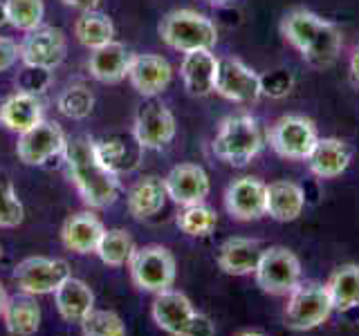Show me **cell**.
<instances>
[{
    "mask_svg": "<svg viewBox=\"0 0 359 336\" xmlns=\"http://www.w3.org/2000/svg\"><path fill=\"white\" fill-rule=\"evenodd\" d=\"M97 150L101 155V160H104L112 171H115L119 175V171H128V146L123 139H117V137H112V139H104V141H97Z\"/></svg>",
    "mask_w": 359,
    "mask_h": 336,
    "instance_id": "cell-38",
    "label": "cell"
},
{
    "mask_svg": "<svg viewBox=\"0 0 359 336\" xmlns=\"http://www.w3.org/2000/svg\"><path fill=\"white\" fill-rule=\"evenodd\" d=\"M5 14L7 25L22 31H32L43 25L45 5L43 0H5Z\"/></svg>",
    "mask_w": 359,
    "mask_h": 336,
    "instance_id": "cell-34",
    "label": "cell"
},
{
    "mask_svg": "<svg viewBox=\"0 0 359 336\" xmlns=\"http://www.w3.org/2000/svg\"><path fill=\"white\" fill-rule=\"evenodd\" d=\"M0 318H3L5 330L11 336H34L41 330L43 312L36 302V296H27L20 291L18 296L7 298Z\"/></svg>",
    "mask_w": 359,
    "mask_h": 336,
    "instance_id": "cell-23",
    "label": "cell"
},
{
    "mask_svg": "<svg viewBox=\"0 0 359 336\" xmlns=\"http://www.w3.org/2000/svg\"><path fill=\"white\" fill-rule=\"evenodd\" d=\"M65 144H67V137L59 123L43 119L39 126L18 134L16 155H18V160L27 166H43V164H48L52 157L63 155Z\"/></svg>",
    "mask_w": 359,
    "mask_h": 336,
    "instance_id": "cell-11",
    "label": "cell"
},
{
    "mask_svg": "<svg viewBox=\"0 0 359 336\" xmlns=\"http://www.w3.org/2000/svg\"><path fill=\"white\" fill-rule=\"evenodd\" d=\"M133 54L126 50V45L117 41H110L108 45L93 50L88 61L90 76L97 78L99 83H119L121 78L128 76Z\"/></svg>",
    "mask_w": 359,
    "mask_h": 336,
    "instance_id": "cell-19",
    "label": "cell"
},
{
    "mask_svg": "<svg viewBox=\"0 0 359 336\" xmlns=\"http://www.w3.org/2000/svg\"><path fill=\"white\" fill-rule=\"evenodd\" d=\"M135 249L137 246H135L133 235L126 229H106L95 253L108 267H123L130 262Z\"/></svg>",
    "mask_w": 359,
    "mask_h": 336,
    "instance_id": "cell-30",
    "label": "cell"
},
{
    "mask_svg": "<svg viewBox=\"0 0 359 336\" xmlns=\"http://www.w3.org/2000/svg\"><path fill=\"white\" fill-rule=\"evenodd\" d=\"M306 209V190L299 184L280 179L267 184L265 216L276 222H294Z\"/></svg>",
    "mask_w": 359,
    "mask_h": 336,
    "instance_id": "cell-22",
    "label": "cell"
},
{
    "mask_svg": "<svg viewBox=\"0 0 359 336\" xmlns=\"http://www.w3.org/2000/svg\"><path fill=\"white\" fill-rule=\"evenodd\" d=\"M81 336H128V330L117 312L93 309L81 323Z\"/></svg>",
    "mask_w": 359,
    "mask_h": 336,
    "instance_id": "cell-35",
    "label": "cell"
},
{
    "mask_svg": "<svg viewBox=\"0 0 359 336\" xmlns=\"http://www.w3.org/2000/svg\"><path fill=\"white\" fill-rule=\"evenodd\" d=\"M254 276L265 294L290 296L301 283V262L287 246H269L263 249Z\"/></svg>",
    "mask_w": 359,
    "mask_h": 336,
    "instance_id": "cell-5",
    "label": "cell"
},
{
    "mask_svg": "<svg viewBox=\"0 0 359 336\" xmlns=\"http://www.w3.org/2000/svg\"><path fill=\"white\" fill-rule=\"evenodd\" d=\"M67 54L65 34L59 27H36L27 31V36L20 43V61L22 65L45 67L54 70L59 67Z\"/></svg>",
    "mask_w": 359,
    "mask_h": 336,
    "instance_id": "cell-12",
    "label": "cell"
},
{
    "mask_svg": "<svg viewBox=\"0 0 359 336\" xmlns=\"http://www.w3.org/2000/svg\"><path fill=\"white\" fill-rule=\"evenodd\" d=\"M16 85H18V92H27V94L36 97L52 85V70L34 67V65H22V70L16 76Z\"/></svg>",
    "mask_w": 359,
    "mask_h": 336,
    "instance_id": "cell-37",
    "label": "cell"
},
{
    "mask_svg": "<svg viewBox=\"0 0 359 336\" xmlns=\"http://www.w3.org/2000/svg\"><path fill=\"white\" fill-rule=\"evenodd\" d=\"M187 336H216V323H213L207 314L198 312L194 323H191L189 332H187Z\"/></svg>",
    "mask_w": 359,
    "mask_h": 336,
    "instance_id": "cell-41",
    "label": "cell"
},
{
    "mask_svg": "<svg viewBox=\"0 0 359 336\" xmlns=\"http://www.w3.org/2000/svg\"><path fill=\"white\" fill-rule=\"evenodd\" d=\"M269 146L283 160H308L312 148L319 141L317 126L301 115H285L274 121L269 128Z\"/></svg>",
    "mask_w": 359,
    "mask_h": 336,
    "instance_id": "cell-7",
    "label": "cell"
},
{
    "mask_svg": "<svg viewBox=\"0 0 359 336\" xmlns=\"http://www.w3.org/2000/svg\"><path fill=\"white\" fill-rule=\"evenodd\" d=\"M25 218L22 202L7 179H0V229H14Z\"/></svg>",
    "mask_w": 359,
    "mask_h": 336,
    "instance_id": "cell-36",
    "label": "cell"
},
{
    "mask_svg": "<svg viewBox=\"0 0 359 336\" xmlns=\"http://www.w3.org/2000/svg\"><path fill=\"white\" fill-rule=\"evenodd\" d=\"M261 85H263V94L269 97H283L290 92L292 85V76L285 70H274L267 76H261Z\"/></svg>",
    "mask_w": 359,
    "mask_h": 336,
    "instance_id": "cell-39",
    "label": "cell"
},
{
    "mask_svg": "<svg viewBox=\"0 0 359 336\" xmlns=\"http://www.w3.org/2000/svg\"><path fill=\"white\" fill-rule=\"evenodd\" d=\"M332 302L325 285L319 283H299L287 298L285 325L292 330L308 332L323 325L332 314Z\"/></svg>",
    "mask_w": 359,
    "mask_h": 336,
    "instance_id": "cell-6",
    "label": "cell"
},
{
    "mask_svg": "<svg viewBox=\"0 0 359 336\" xmlns=\"http://www.w3.org/2000/svg\"><path fill=\"white\" fill-rule=\"evenodd\" d=\"M166 197L168 195H166L164 179L157 175H146L137 179L128 190L126 197L128 213L135 220H149L164 209Z\"/></svg>",
    "mask_w": 359,
    "mask_h": 336,
    "instance_id": "cell-24",
    "label": "cell"
},
{
    "mask_svg": "<svg viewBox=\"0 0 359 336\" xmlns=\"http://www.w3.org/2000/svg\"><path fill=\"white\" fill-rule=\"evenodd\" d=\"M351 148L348 144L337 139V137H319L317 146L312 148L308 164L312 175H317L319 179H332L346 173V168L351 166Z\"/></svg>",
    "mask_w": 359,
    "mask_h": 336,
    "instance_id": "cell-21",
    "label": "cell"
},
{
    "mask_svg": "<svg viewBox=\"0 0 359 336\" xmlns=\"http://www.w3.org/2000/svg\"><path fill=\"white\" fill-rule=\"evenodd\" d=\"M74 36L76 41L88 50H97L101 45H108L115 36V25H112L110 16L101 14V11H83L74 22Z\"/></svg>",
    "mask_w": 359,
    "mask_h": 336,
    "instance_id": "cell-29",
    "label": "cell"
},
{
    "mask_svg": "<svg viewBox=\"0 0 359 336\" xmlns=\"http://www.w3.org/2000/svg\"><path fill=\"white\" fill-rule=\"evenodd\" d=\"M63 160L67 177L72 179L79 195L90 209H108L119 197V175L101 160L97 141L88 134L67 139Z\"/></svg>",
    "mask_w": 359,
    "mask_h": 336,
    "instance_id": "cell-1",
    "label": "cell"
},
{
    "mask_svg": "<svg viewBox=\"0 0 359 336\" xmlns=\"http://www.w3.org/2000/svg\"><path fill=\"white\" fill-rule=\"evenodd\" d=\"M325 20L317 16L314 11L308 9H292L280 20V34L285 36V41L301 52V56L310 50V45L314 38L319 36V31L323 29Z\"/></svg>",
    "mask_w": 359,
    "mask_h": 336,
    "instance_id": "cell-27",
    "label": "cell"
},
{
    "mask_svg": "<svg viewBox=\"0 0 359 336\" xmlns=\"http://www.w3.org/2000/svg\"><path fill=\"white\" fill-rule=\"evenodd\" d=\"M106 227L101 224V220L90 211L74 213L65 220L63 229H61V240L65 244V249H70L79 255L86 253H95L97 244L104 235Z\"/></svg>",
    "mask_w": 359,
    "mask_h": 336,
    "instance_id": "cell-20",
    "label": "cell"
},
{
    "mask_svg": "<svg viewBox=\"0 0 359 336\" xmlns=\"http://www.w3.org/2000/svg\"><path fill=\"white\" fill-rule=\"evenodd\" d=\"M263 249L252 238H229L218 249V267L229 276H247L254 274Z\"/></svg>",
    "mask_w": 359,
    "mask_h": 336,
    "instance_id": "cell-25",
    "label": "cell"
},
{
    "mask_svg": "<svg viewBox=\"0 0 359 336\" xmlns=\"http://www.w3.org/2000/svg\"><path fill=\"white\" fill-rule=\"evenodd\" d=\"M54 305L63 321L81 325L95 309V291L86 280L70 276L54 291Z\"/></svg>",
    "mask_w": 359,
    "mask_h": 336,
    "instance_id": "cell-18",
    "label": "cell"
},
{
    "mask_svg": "<svg viewBox=\"0 0 359 336\" xmlns=\"http://www.w3.org/2000/svg\"><path fill=\"white\" fill-rule=\"evenodd\" d=\"M177 229L191 235V238H207L218 227V216L216 211L207 204H194V206H182L177 216Z\"/></svg>",
    "mask_w": 359,
    "mask_h": 336,
    "instance_id": "cell-32",
    "label": "cell"
},
{
    "mask_svg": "<svg viewBox=\"0 0 359 336\" xmlns=\"http://www.w3.org/2000/svg\"><path fill=\"white\" fill-rule=\"evenodd\" d=\"M20 59V45L7 36H0V72L14 67Z\"/></svg>",
    "mask_w": 359,
    "mask_h": 336,
    "instance_id": "cell-40",
    "label": "cell"
},
{
    "mask_svg": "<svg viewBox=\"0 0 359 336\" xmlns=\"http://www.w3.org/2000/svg\"><path fill=\"white\" fill-rule=\"evenodd\" d=\"M196 314L198 312L194 309V302L177 289H166L162 294H157L151 307L155 325L168 336H187Z\"/></svg>",
    "mask_w": 359,
    "mask_h": 336,
    "instance_id": "cell-15",
    "label": "cell"
},
{
    "mask_svg": "<svg viewBox=\"0 0 359 336\" xmlns=\"http://www.w3.org/2000/svg\"><path fill=\"white\" fill-rule=\"evenodd\" d=\"M211 3H227V0H211Z\"/></svg>",
    "mask_w": 359,
    "mask_h": 336,
    "instance_id": "cell-47",
    "label": "cell"
},
{
    "mask_svg": "<svg viewBox=\"0 0 359 336\" xmlns=\"http://www.w3.org/2000/svg\"><path fill=\"white\" fill-rule=\"evenodd\" d=\"M166 195L173 200L177 206H194V204H205L209 197L211 182L209 175L202 166L198 164H177L173 166L168 175L164 177Z\"/></svg>",
    "mask_w": 359,
    "mask_h": 336,
    "instance_id": "cell-13",
    "label": "cell"
},
{
    "mask_svg": "<svg viewBox=\"0 0 359 336\" xmlns=\"http://www.w3.org/2000/svg\"><path fill=\"white\" fill-rule=\"evenodd\" d=\"M332 309L351 312L359 307V265H341L337 267L325 283Z\"/></svg>",
    "mask_w": 359,
    "mask_h": 336,
    "instance_id": "cell-28",
    "label": "cell"
},
{
    "mask_svg": "<svg viewBox=\"0 0 359 336\" xmlns=\"http://www.w3.org/2000/svg\"><path fill=\"white\" fill-rule=\"evenodd\" d=\"M267 184L258 177H238L224 190V209L238 222H252L265 216Z\"/></svg>",
    "mask_w": 359,
    "mask_h": 336,
    "instance_id": "cell-14",
    "label": "cell"
},
{
    "mask_svg": "<svg viewBox=\"0 0 359 336\" xmlns=\"http://www.w3.org/2000/svg\"><path fill=\"white\" fill-rule=\"evenodd\" d=\"M351 76H353V81L359 85V45H357L353 56H351Z\"/></svg>",
    "mask_w": 359,
    "mask_h": 336,
    "instance_id": "cell-43",
    "label": "cell"
},
{
    "mask_svg": "<svg viewBox=\"0 0 359 336\" xmlns=\"http://www.w3.org/2000/svg\"><path fill=\"white\" fill-rule=\"evenodd\" d=\"M56 106H59V112L63 117L79 121V119L90 117V112L95 108V94L88 85L74 83V85H67L59 94Z\"/></svg>",
    "mask_w": 359,
    "mask_h": 336,
    "instance_id": "cell-33",
    "label": "cell"
},
{
    "mask_svg": "<svg viewBox=\"0 0 359 336\" xmlns=\"http://www.w3.org/2000/svg\"><path fill=\"white\" fill-rule=\"evenodd\" d=\"M0 255H3V249H0Z\"/></svg>",
    "mask_w": 359,
    "mask_h": 336,
    "instance_id": "cell-48",
    "label": "cell"
},
{
    "mask_svg": "<svg viewBox=\"0 0 359 336\" xmlns=\"http://www.w3.org/2000/svg\"><path fill=\"white\" fill-rule=\"evenodd\" d=\"M128 78L133 88L146 99L162 94L173 81V67L164 56L157 54H133Z\"/></svg>",
    "mask_w": 359,
    "mask_h": 336,
    "instance_id": "cell-16",
    "label": "cell"
},
{
    "mask_svg": "<svg viewBox=\"0 0 359 336\" xmlns=\"http://www.w3.org/2000/svg\"><path fill=\"white\" fill-rule=\"evenodd\" d=\"M72 276L70 265L61 258H25L14 267V283L27 296L54 294Z\"/></svg>",
    "mask_w": 359,
    "mask_h": 336,
    "instance_id": "cell-8",
    "label": "cell"
},
{
    "mask_svg": "<svg viewBox=\"0 0 359 336\" xmlns=\"http://www.w3.org/2000/svg\"><path fill=\"white\" fill-rule=\"evenodd\" d=\"M162 41L175 52H213L218 43V29L213 20L194 9H175L166 14L160 22Z\"/></svg>",
    "mask_w": 359,
    "mask_h": 336,
    "instance_id": "cell-2",
    "label": "cell"
},
{
    "mask_svg": "<svg viewBox=\"0 0 359 336\" xmlns=\"http://www.w3.org/2000/svg\"><path fill=\"white\" fill-rule=\"evenodd\" d=\"M339 50H341V31L337 29L334 22L325 20L319 36L314 38L310 50L303 54V61L310 67H314V70H325V67H330L337 61Z\"/></svg>",
    "mask_w": 359,
    "mask_h": 336,
    "instance_id": "cell-31",
    "label": "cell"
},
{
    "mask_svg": "<svg viewBox=\"0 0 359 336\" xmlns=\"http://www.w3.org/2000/svg\"><path fill=\"white\" fill-rule=\"evenodd\" d=\"M130 278L137 289L149 294H162L166 289H173L175 283V258L162 244L137 246L130 258Z\"/></svg>",
    "mask_w": 359,
    "mask_h": 336,
    "instance_id": "cell-4",
    "label": "cell"
},
{
    "mask_svg": "<svg viewBox=\"0 0 359 336\" xmlns=\"http://www.w3.org/2000/svg\"><path fill=\"white\" fill-rule=\"evenodd\" d=\"M133 137L142 150H162L175 137V117L155 97L140 106L133 123Z\"/></svg>",
    "mask_w": 359,
    "mask_h": 336,
    "instance_id": "cell-9",
    "label": "cell"
},
{
    "mask_svg": "<svg viewBox=\"0 0 359 336\" xmlns=\"http://www.w3.org/2000/svg\"><path fill=\"white\" fill-rule=\"evenodd\" d=\"M43 121V104L39 97L16 92L0 104V123L11 132H27Z\"/></svg>",
    "mask_w": 359,
    "mask_h": 336,
    "instance_id": "cell-26",
    "label": "cell"
},
{
    "mask_svg": "<svg viewBox=\"0 0 359 336\" xmlns=\"http://www.w3.org/2000/svg\"><path fill=\"white\" fill-rule=\"evenodd\" d=\"M241 336H263V334H258V332H245V334H241Z\"/></svg>",
    "mask_w": 359,
    "mask_h": 336,
    "instance_id": "cell-46",
    "label": "cell"
},
{
    "mask_svg": "<svg viewBox=\"0 0 359 336\" xmlns=\"http://www.w3.org/2000/svg\"><path fill=\"white\" fill-rule=\"evenodd\" d=\"M65 7H72V9H79V11H93L97 9V5L101 0H61Z\"/></svg>",
    "mask_w": 359,
    "mask_h": 336,
    "instance_id": "cell-42",
    "label": "cell"
},
{
    "mask_svg": "<svg viewBox=\"0 0 359 336\" xmlns=\"http://www.w3.org/2000/svg\"><path fill=\"white\" fill-rule=\"evenodd\" d=\"M216 72L218 59L209 50L189 52L180 63V74H182L184 88L191 97H207L216 92Z\"/></svg>",
    "mask_w": 359,
    "mask_h": 336,
    "instance_id": "cell-17",
    "label": "cell"
},
{
    "mask_svg": "<svg viewBox=\"0 0 359 336\" xmlns=\"http://www.w3.org/2000/svg\"><path fill=\"white\" fill-rule=\"evenodd\" d=\"M7 25V14H5V0H0V27Z\"/></svg>",
    "mask_w": 359,
    "mask_h": 336,
    "instance_id": "cell-45",
    "label": "cell"
},
{
    "mask_svg": "<svg viewBox=\"0 0 359 336\" xmlns=\"http://www.w3.org/2000/svg\"><path fill=\"white\" fill-rule=\"evenodd\" d=\"M263 148L261 128L252 115H231L220 123L213 155L231 166H247Z\"/></svg>",
    "mask_w": 359,
    "mask_h": 336,
    "instance_id": "cell-3",
    "label": "cell"
},
{
    "mask_svg": "<svg viewBox=\"0 0 359 336\" xmlns=\"http://www.w3.org/2000/svg\"><path fill=\"white\" fill-rule=\"evenodd\" d=\"M216 92L233 104H256L263 94L261 76L243 61L224 56V59H218Z\"/></svg>",
    "mask_w": 359,
    "mask_h": 336,
    "instance_id": "cell-10",
    "label": "cell"
},
{
    "mask_svg": "<svg viewBox=\"0 0 359 336\" xmlns=\"http://www.w3.org/2000/svg\"><path fill=\"white\" fill-rule=\"evenodd\" d=\"M7 291H5V287H3V283H0V314H3V309H5V302H7Z\"/></svg>",
    "mask_w": 359,
    "mask_h": 336,
    "instance_id": "cell-44",
    "label": "cell"
}]
</instances>
